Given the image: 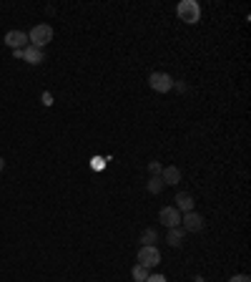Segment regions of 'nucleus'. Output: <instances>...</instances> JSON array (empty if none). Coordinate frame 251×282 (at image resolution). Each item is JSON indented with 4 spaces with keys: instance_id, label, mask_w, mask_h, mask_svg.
Masks as SVG:
<instances>
[{
    "instance_id": "1",
    "label": "nucleus",
    "mask_w": 251,
    "mask_h": 282,
    "mask_svg": "<svg viewBox=\"0 0 251 282\" xmlns=\"http://www.w3.org/2000/svg\"><path fill=\"white\" fill-rule=\"evenodd\" d=\"M51 41H53V28H51L48 23H38V25L28 33V43H30L33 48H40V51H43Z\"/></svg>"
},
{
    "instance_id": "2",
    "label": "nucleus",
    "mask_w": 251,
    "mask_h": 282,
    "mask_svg": "<svg viewBox=\"0 0 251 282\" xmlns=\"http://www.w3.org/2000/svg\"><path fill=\"white\" fill-rule=\"evenodd\" d=\"M176 13H179V18L188 23V25H196L198 20H201V5L196 3V0H181L179 5H176Z\"/></svg>"
},
{
    "instance_id": "3",
    "label": "nucleus",
    "mask_w": 251,
    "mask_h": 282,
    "mask_svg": "<svg viewBox=\"0 0 251 282\" xmlns=\"http://www.w3.org/2000/svg\"><path fill=\"white\" fill-rule=\"evenodd\" d=\"M148 86H151L156 93H169V91L174 88V78H171L169 73H163V70H156V73L148 76Z\"/></svg>"
},
{
    "instance_id": "4",
    "label": "nucleus",
    "mask_w": 251,
    "mask_h": 282,
    "mask_svg": "<svg viewBox=\"0 0 251 282\" xmlns=\"http://www.w3.org/2000/svg\"><path fill=\"white\" fill-rule=\"evenodd\" d=\"M158 262H161V252H158V247H141V250H138V265H143L146 270L156 267Z\"/></svg>"
},
{
    "instance_id": "5",
    "label": "nucleus",
    "mask_w": 251,
    "mask_h": 282,
    "mask_svg": "<svg viewBox=\"0 0 251 282\" xmlns=\"http://www.w3.org/2000/svg\"><path fill=\"white\" fill-rule=\"evenodd\" d=\"M158 222L163 227H169V229L181 227V211L176 209V207H163V209L158 211Z\"/></svg>"
},
{
    "instance_id": "6",
    "label": "nucleus",
    "mask_w": 251,
    "mask_h": 282,
    "mask_svg": "<svg viewBox=\"0 0 251 282\" xmlns=\"http://www.w3.org/2000/svg\"><path fill=\"white\" fill-rule=\"evenodd\" d=\"M203 217L198 214V211H186V214H181V227L186 229V232H201L203 229Z\"/></svg>"
},
{
    "instance_id": "7",
    "label": "nucleus",
    "mask_w": 251,
    "mask_h": 282,
    "mask_svg": "<svg viewBox=\"0 0 251 282\" xmlns=\"http://www.w3.org/2000/svg\"><path fill=\"white\" fill-rule=\"evenodd\" d=\"M5 46H10L13 51L15 48H28L30 43H28V33H23V30H8L5 33Z\"/></svg>"
},
{
    "instance_id": "8",
    "label": "nucleus",
    "mask_w": 251,
    "mask_h": 282,
    "mask_svg": "<svg viewBox=\"0 0 251 282\" xmlns=\"http://www.w3.org/2000/svg\"><path fill=\"white\" fill-rule=\"evenodd\" d=\"M161 179H163L166 187H176V184L181 182V169H179V166H163Z\"/></svg>"
},
{
    "instance_id": "9",
    "label": "nucleus",
    "mask_w": 251,
    "mask_h": 282,
    "mask_svg": "<svg viewBox=\"0 0 251 282\" xmlns=\"http://www.w3.org/2000/svg\"><path fill=\"white\" fill-rule=\"evenodd\" d=\"M174 202H176L174 207H176V209H179V211H184V214H186V211H193V207H196V204H193L196 199H193V197H191L188 192H179Z\"/></svg>"
},
{
    "instance_id": "10",
    "label": "nucleus",
    "mask_w": 251,
    "mask_h": 282,
    "mask_svg": "<svg viewBox=\"0 0 251 282\" xmlns=\"http://www.w3.org/2000/svg\"><path fill=\"white\" fill-rule=\"evenodd\" d=\"M23 61H28V63L38 66V63H43V61H46V56H43V51H40V48L28 46V48H23Z\"/></svg>"
},
{
    "instance_id": "11",
    "label": "nucleus",
    "mask_w": 251,
    "mask_h": 282,
    "mask_svg": "<svg viewBox=\"0 0 251 282\" xmlns=\"http://www.w3.org/2000/svg\"><path fill=\"white\" fill-rule=\"evenodd\" d=\"M184 234H186V229H184V227H174V229H169L166 242H169L171 247H181V244H184Z\"/></svg>"
},
{
    "instance_id": "12",
    "label": "nucleus",
    "mask_w": 251,
    "mask_h": 282,
    "mask_svg": "<svg viewBox=\"0 0 251 282\" xmlns=\"http://www.w3.org/2000/svg\"><path fill=\"white\" fill-rule=\"evenodd\" d=\"M156 242H158L156 229H143L141 232V247H156Z\"/></svg>"
},
{
    "instance_id": "13",
    "label": "nucleus",
    "mask_w": 251,
    "mask_h": 282,
    "mask_svg": "<svg viewBox=\"0 0 251 282\" xmlns=\"http://www.w3.org/2000/svg\"><path fill=\"white\" fill-rule=\"evenodd\" d=\"M163 187H166V184H163V179H161V177H151V179L146 182V189H148L151 194H161V192H163Z\"/></svg>"
},
{
    "instance_id": "14",
    "label": "nucleus",
    "mask_w": 251,
    "mask_h": 282,
    "mask_svg": "<svg viewBox=\"0 0 251 282\" xmlns=\"http://www.w3.org/2000/svg\"><path fill=\"white\" fill-rule=\"evenodd\" d=\"M148 275H151V270H146L143 265H133V270H131V277L136 282H146L148 280Z\"/></svg>"
},
{
    "instance_id": "15",
    "label": "nucleus",
    "mask_w": 251,
    "mask_h": 282,
    "mask_svg": "<svg viewBox=\"0 0 251 282\" xmlns=\"http://www.w3.org/2000/svg\"><path fill=\"white\" fill-rule=\"evenodd\" d=\"M148 171H151V177H161L163 164H161V161H148Z\"/></svg>"
},
{
    "instance_id": "16",
    "label": "nucleus",
    "mask_w": 251,
    "mask_h": 282,
    "mask_svg": "<svg viewBox=\"0 0 251 282\" xmlns=\"http://www.w3.org/2000/svg\"><path fill=\"white\" fill-rule=\"evenodd\" d=\"M40 101H43V106H53V93H51V91H43Z\"/></svg>"
},
{
    "instance_id": "17",
    "label": "nucleus",
    "mask_w": 251,
    "mask_h": 282,
    "mask_svg": "<svg viewBox=\"0 0 251 282\" xmlns=\"http://www.w3.org/2000/svg\"><path fill=\"white\" fill-rule=\"evenodd\" d=\"M229 282H251V280H249V275H234Z\"/></svg>"
},
{
    "instance_id": "18",
    "label": "nucleus",
    "mask_w": 251,
    "mask_h": 282,
    "mask_svg": "<svg viewBox=\"0 0 251 282\" xmlns=\"http://www.w3.org/2000/svg\"><path fill=\"white\" fill-rule=\"evenodd\" d=\"M146 282H166V277H163V275H148Z\"/></svg>"
},
{
    "instance_id": "19",
    "label": "nucleus",
    "mask_w": 251,
    "mask_h": 282,
    "mask_svg": "<svg viewBox=\"0 0 251 282\" xmlns=\"http://www.w3.org/2000/svg\"><path fill=\"white\" fill-rule=\"evenodd\" d=\"M174 86H176V91H181V93H184V91H186V83H181V81H179V83H176V81H174Z\"/></svg>"
},
{
    "instance_id": "20",
    "label": "nucleus",
    "mask_w": 251,
    "mask_h": 282,
    "mask_svg": "<svg viewBox=\"0 0 251 282\" xmlns=\"http://www.w3.org/2000/svg\"><path fill=\"white\" fill-rule=\"evenodd\" d=\"M93 169H103V159H93Z\"/></svg>"
},
{
    "instance_id": "21",
    "label": "nucleus",
    "mask_w": 251,
    "mask_h": 282,
    "mask_svg": "<svg viewBox=\"0 0 251 282\" xmlns=\"http://www.w3.org/2000/svg\"><path fill=\"white\" fill-rule=\"evenodd\" d=\"M3 169H5V159L0 156V171H3Z\"/></svg>"
}]
</instances>
